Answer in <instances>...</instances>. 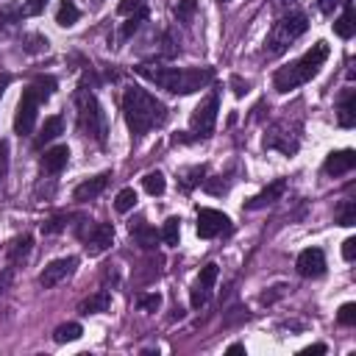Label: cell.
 I'll list each match as a JSON object with an SVG mask.
<instances>
[{"label": "cell", "instance_id": "25", "mask_svg": "<svg viewBox=\"0 0 356 356\" xmlns=\"http://www.w3.org/2000/svg\"><path fill=\"white\" fill-rule=\"evenodd\" d=\"M81 334H83L81 323H61V325L53 331V339H56L58 345H64V342H75V339H81Z\"/></svg>", "mask_w": 356, "mask_h": 356}, {"label": "cell", "instance_id": "22", "mask_svg": "<svg viewBox=\"0 0 356 356\" xmlns=\"http://www.w3.org/2000/svg\"><path fill=\"white\" fill-rule=\"evenodd\" d=\"M264 145H267V147H278V150L286 153V156L298 150V139H289V134H284L281 128H275V131L264 139Z\"/></svg>", "mask_w": 356, "mask_h": 356}, {"label": "cell", "instance_id": "36", "mask_svg": "<svg viewBox=\"0 0 356 356\" xmlns=\"http://www.w3.org/2000/svg\"><path fill=\"white\" fill-rule=\"evenodd\" d=\"M61 228H64V217H53L50 222H44V225H42V231H44V234H56V231H61Z\"/></svg>", "mask_w": 356, "mask_h": 356}, {"label": "cell", "instance_id": "2", "mask_svg": "<svg viewBox=\"0 0 356 356\" xmlns=\"http://www.w3.org/2000/svg\"><path fill=\"white\" fill-rule=\"evenodd\" d=\"M122 117L131 131V136H145L153 128H161L167 122V106L156 100L150 92L139 86H128L122 95Z\"/></svg>", "mask_w": 356, "mask_h": 356}, {"label": "cell", "instance_id": "15", "mask_svg": "<svg viewBox=\"0 0 356 356\" xmlns=\"http://www.w3.org/2000/svg\"><path fill=\"white\" fill-rule=\"evenodd\" d=\"M67 161H70V147H67V145H56V147L44 150V156H42V170L50 172V175H56V172H61V170L67 167Z\"/></svg>", "mask_w": 356, "mask_h": 356}, {"label": "cell", "instance_id": "37", "mask_svg": "<svg viewBox=\"0 0 356 356\" xmlns=\"http://www.w3.org/2000/svg\"><path fill=\"white\" fill-rule=\"evenodd\" d=\"M339 3H345V0H317V8H320L323 14H334V8H337Z\"/></svg>", "mask_w": 356, "mask_h": 356}, {"label": "cell", "instance_id": "20", "mask_svg": "<svg viewBox=\"0 0 356 356\" xmlns=\"http://www.w3.org/2000/svg\"><path fill=\"white\" fill-rule=\"evenodd\" d=\"M131 236L142 245V248H156V242H159V234H156V228H150L145 220H139V222H131Z\"/></svg>", "mask_w": 356, "mask_h": 356}, {"label": "cell", "instance_id": "4", "mask_svg": "<svg viewBox=\"0 0 356 356\" xmlns=\"http://www.w3.org/2000/svg\"><path fill=\"white\" fill-rule=\"evenodd\" d=\"M56 89V81L50 75H39L33 78L25 89H22V97L17 103V114H14V131L19 136H28L33 134V125H36V111L42 106V100H47Z\"/></svg>", "mask_w": 356, "mask_h": 356}, {"label": "cell", "instance_id": "14", "mask_svg": "<svg viewBox=\"0 0 356 356\" xmlns=\"http://www.w3.org/2000/svg\"><path fill=\"white\" fill-rule=\"evenodd\" d=\"M286 189V181L284 178H278V181H273L270 186H264L256 197H250L248 203H245V209L248 211H256V209H264V206H270V203H275L278 197H281V192Z\"/></svg>", "mask_w": 356, "mask_h": 356}, {"label": "cell", "instance_id": "3", "mask_svg": "<svg viewBox=\"0 0 356 356\" xmlns=\"http://www.w3.org/2000/svg\"><path fill=\"white\" fill-rule=\"evenodd\" d=\"M325 58H328V44H325V42H314L312 50H306L300 58H295L292 64L281 67V70L273 75L275 92H292V89H298V86L309 83V81L320 72V67L325 64Z\"/></svg>", "mask_w": 356, "mask_h": 356}, {"label": "cell", "instance_id": "35", "mask_svg": "<svg viewBox=\"0 0 356 356\" xmlns=\"http://www.w3.org/2000/svg\"><path fill=\"white\" fill-rule=\"evenodd\" d=\"M342 259H345V261H353V259H356V239H353V236H348V239L342 242Z\"/></svg>", "mask_w": 356, "mask_h": 356}, {"label": "cell", "instance_id": "29", "mask_svg": "<svg viewBox=\"0 0 356 356\" xmlns=\"http://www.w3.org/2000/svg\"><path fill=\"white\" fill-rule=\"evenodd\" d=\"M195 11H197V3H195V0H178V3H175V8H172L175 19H178V22H184V25H189V22H192Z\"/></svg>", "mask_w": 356, "mask_h": 356}, {"label": "cell", "instance_id": "23", "mask_svg": "<svg viewBox=\"0 0 356 356\" xmlns=\"http://www.w3.org/2000/svg\"><path fill=\"white\" fill-rule=\"evenodd\" d=\"M78 17H81V11H78V6H75L72 0H64V3L56 8V22H58L61 28L75 25V22H78Z\"/></svg>", "mask_w": 356, "mask_h": 356}, {"label": "cell", "instance_id": "30", "mask_svg": "<svg viewBox=\"0 0 356 356\" xmlns=\"http://www.w3.org/2000/svg\"><path fill=\"white\" fill-rule=\"evenodd\" d=\"M136 306L142 312H159L161 309V295L159 292H142V295H136Z\"/></svg>", "mask_w": 356, "mask_h": 356}, {"label": "cell", "instance_id": "8", "mask_svg": "<svg viewBox=\"0 0 356 356\" xmlns=\"http://www.w3.org/2000/svg\"><path fill=\"white\" fill-rule=\"evenodd\" d=\"M81 239H83V248L89 250V256H97V253L111 248L114 228L108 222H89V225L81 228Z\"/></svg>", "mask_w": 356, "mask_h": 356}, {"label": "cell", "instance_id": "6", "mask_svg": "<svg viewBox=\"0 0 356 356\" xmlns=\"http://www.w3.org/2000/svg\"><path fill=\"white\" fill-rule=\"evenodd\" d=\"M306 28H309L306 14H286V17H281L278 22H273V28H270V33H267V39H264V53H267V56H281V53H286V47H289L298 36H303Z\"/></svg>", "mask_w": 356, "mask_h": 356}, {"label": "cell", "instance_id": "44", "mask_svg": "<svg viewBox=\"0 0 356 356\" xmlns=\"http://www.w3.org/2000/svg\"><path fill=\"white\" fill-rule=\"evenodd\" d=\"M275 3H281V0H275Z\"/></svg>", "mask_w": 356, "mask_h": 356}, {"label": "cell", "instance_id": "40", "mask_svg": "<svg viewBox=\"0 0 356 356\" xmlns=\"http://www.w3.org/2000/svg\"><path fill=\"white\" fill-rule=\"evenodd\" d=\"M312 353H325V345H309L300 350V356H312Z\"/></svg>", "mask_w": 356, "mask_h": 356}, {"label": "cell", "instance_id": "24", "mask_svg": "<svg viewBox=\"0 0 356 356\" xmlns=\"http://www.w3.org/2000/svg\"><path fill=\"white\" fill-rule=\"evenodd\" d=\"M31 245H33V239L25 234V236H17L11 245H8V261L11 264H17V261H22L28 253H31Z\"/></svg>", "mask_w": 356, "mask_h": 356}, {"label": "cell", "instance_id": "34", "mask_svg": "<svg viewBox=\"0 0 356 356\" xmlns=\"http://www.w3.org/2000/svg\"><path fill=\"white\" fill-rule=\"evenodd\" d=\"M6 172H8V142L0 139V181L6 178Z\"/></svg>", "mask_w": 356, "mask_h": 356}, {"label": "cell", "instance_id": "33", "mask_svg": "<svg viewBox=\"0 0 356 356\" xmlns=\"http://www.w3.org/2000/svg\"><path fill=\"white\" fill-rule=\"evenodd\" d=\"M145 8H147V0H120V6H117L120 14H136Z\"/></svg>", "mask_w": 356, "mask_h": 356}, {"label": "cell", "instance_id": "41", "mask_svg": "<svg viewBox=\"0 0 356 356\" xmlns=\"http://www.w3.org/2000/svg\"><path fill=\"white\" fill-rule=\"evenodd\" d=\"M228 353H245V345H239V342H234V345L228 348Z\"/></svg>", "mask_w": 356, "mask_h": 356}, {"label": "cell", "instance_id": "19", "mask_svg": "<svg viewBox=\"0 0 356 356\" xmlns=\"http://www.w3.org/2000/svg\"><path fill=\"white\" fill-rule=\"evenodd\" d=\"M334 33L342 36V39H350V36L356 33V14H353L350 0H345V11L334 19Z\"/></svg>", "mask_w": 356, "mask_h": 356}, {"label": "cell", "instance_id": "42", "mask_svg": "<svg viewBox=\"0 0 356 356\" xmlns=\"http://www.w3.org/2000/svg\"><path fill=\"white\" fill-rule=\"evenodd\" d=\"M6 86H8V75L0 78V97H3V89H6Z\"/></svg>", "mask_w": 356, "mask_h": 356}, {"label": "cell", "instance_id": "12", "mask_svg": "<svg viewBox=\"0 0 356 356\" xmlns=\"http://www.w3.org/2000/svg\"><path fill=\"white\" fill-rule=\"evenodd\" d=\"M295 267L303 278H320L325 273V253L320 248H306V250H300Z\"/></svg>", "mask_w": 356, "mask_h": 356}, {"label": "cell", "instance_id": "38", "mask_svg": "<svg viewBox=\"0 0 356 356\" xmlns=\"http://www.w3.org/2000/svg\"><path fill=\"white\" fill-rule=\"evenodd\" d=\"M44 6H47V0H28L25 3L28 14H39V11H44Z\"/></svg>", "mask_w": 356, "mask_h": 356}, {"label": "cell", "instance_id": "43", "mask_svg": "<svg viewBox=\"0 0 356 356\" xmlns=\"http://www.w3.org/2000/svg\"><path fill=\"white\" fill-rule=\"evenodd\" d=\"M3 286H6V278H0V295H3Z\"/></svg>", "mask_w": 356, "mask_h": 356}, {"label": "cell", "instance_id": "31", "mask_svg": "<svg viewBox=\"0 0 356 356\" xmlns=\"http://www.w3.org/2000/svg\"><path fill=\"white\" fill-rule=\"evenodd\" d=\"M337 222H339V225H353V222H356V203H353V200H345V203L337 209Z\"/></svg>", "mask_w": 356, "mask_h": 356}, {"label": "cell", "instance_id": "18", "mask_svg": "<svg viewBox=\"0 0 356 356\" xmlns=\"http://www.w3.org/2000/svg\"><path fill=\"white\" fill-rule=\"evenodd\" d=\"M108 306H111V295H108L106 289H100V292L83 298V300L78 303V312H81V314H100V312H108Z\"/></svg>", "mask_w": 356, "mask_h": 356}, {"label": "cell", "instance_id": "17", "mask_svg": "<svg viewBox=\"0 0 356 356\" xmlns=\"http://www.w3.org/2000/svg\"><path fill=\"white\" fill-rule=\"evenodd\" d=\"M106 184H108V172H100V175H95V178L78 184L72 195H75V200H95V197L106 189Z\"/></svg>", "mask_w": 356, "mask_h": 356}, {"label": "cell", "instance_id": "7", "mask_svg": "<svg viewBox=\"0 0 356 356\" xmlns=\"http://www.w3.org/2000/svg\"><path fill=\"white\" fill-rule=\"evenodd\" d=\"M217 111H220V97H217V92H209L195 106V111H192V120H189L192 134L200 136V139H206L214 131V125H217Z\"/></svg>", "mask_w": 356, "mask_h": 356}, {"label": "cell", "instance_id": "16", "mask_svg": "<svg viewBox=\"0 0 356 356\" xmlns=\"http://www.w3.org/2000/svg\"><path fill=\"white\" fill-rule=\"evenodd\" d=\"M337 120L342 128H353V122H356V92L353 89L342 92L339 106H337Z\"/></svg>", "mask_w": 356, "mask_h": 356}, {"label": "cell", "instance_id": "10", "mask_svg": "<svg viewBox=\"0 0 356 356\" xmlns=\"http://www.w3.org/2000/svg\"><path fill=\"white\" fill-rule=\"evenodd\" d=\"M231 228V220L217 211V209H200L197 211V236L200 239H214Z\"/></svg>", "mask_w": 356, "mask_h": 356}, {"label": "cell", "instance_id": "11", "mask_svg": "<svg viewBox=\"0 0 356 356\" xmlns=\"http://www.w3.org/2000/svg\"><path fill=\"white\" fill-rule=\"evenodd\" d=\"M78 267V259L75 256H64V259H53L42 273H39V284L44 286V289H53V286H58L64 278H70L72 275V270Z\"/></svg>", "mask_w": 356, "mask_h": 356}, {"label": "cell", "instance_id": "5", "mask_svg": "<svg viewBox=\"0 0 356 356\" xmlns=\"http://www.w3.org/2000/svg\"><path fill=\"white\" fill-rule=\"evenodd\" d=\"M75 108H78V128L83 131V136L95 139L97 145H106V134H108L106 114H103L95 92H89V89L81 86L75 92Z\"/></svg>", "mask_w": 356, "mask_h": 356}, {"label": "cell", "instance_id": "1", "mask_svg": "<svg viewBox=\"0 0 356 356\" xmlns=\"http://www.w3.org/2000/svg\"><path fill=\"white\" fill-rule=\"evenodd\" d=\"M134 70L145 81H150L159 89H167L172 95H192V92L206 89L214 81L211 67H184L181 70V67H161V64H139Z\"/></svg>", "mask_w": 356, "mask_h": 356}, {"label": "cell", "instance_id": "28", "mask_svg": "<svg viewBox=\"0 0 356 356\" xmlns=\"http://www.w3.org/2000/svg\"><path fill=\"white\" fill-rule=\"evenodd\" d=\"M178 236H181V220L178 217H167L164 220V228H161V239L164 245H178Z\"/></svg>", "mask_w": 356, "mask_h": 356}, {"label": "cell", "instance_id": "39", "mask_svg": "<svg viewBox=\"0 0 356 356\" xmlns=\"http://www.w3.org/2000/svg\"><path fill=\"white\" fill-rule=\"evenodd\" d=\"M231 86H234V95H236V97H242V95L248 92V83H242L239 78H231Z\"/></svg>", "mask_w": 356, "mask_h": 356}, {"label": "cell", "instance_id": "32", "mask_svg": "<svg viewBox=\"0 0 356 356\" xmlns=\"http://www.w3.org/2000/svg\"><path fill=\"white\" fill-rule=\"evenodd\" d=\"M337 320L342 325H353L356 323V303H342L339 312H337Z\"/></svg>", "mask_w": 356, "mask_h": 356}, {"label": "cell", "instance_id": "21", "mask_svg": "<svg viewBox=\"0 0 356 356\" xmlns=\"http://www.w3.org/2000/svg\"><path fill=\"white\" fill-rule=\"evenodd\" d=\"M61 131H64V120H61L58 114L47 117V120H44V125H42V131H39V136H36V147H42V145L53 142V139H56Z\"/></svg>", "mask_w": 356, "mask_h": 356}, {"label": "cell", "instance_id": "9", "mask_svg": "<svg viewBox=\"0 0 356 356\" xmlns=\"http://www.w3.org/2000/svg\"><path fill=\"white\" fill-rule=\"evenodd\" d=\"M214 281H217V264H206L197 278L192 281V289H189V303L192 309H203L211 298V289H214Z\"/></svg>", "mask_w": 356, "mask_h": 356}, {"label": "cell", "instance_id": "13", "mask_svg": "<svg viewBox=\"0 0 356 356\" xmlns=\"http://www.w3.org/2000/svg\"><path fill=\"white\" fill-rule=\"evenodd\" d=\"M353 167H356V153L353 150H334V153H328V159L323 164L325 175H334V178L350 172Z\"/></svg>", "mask_w": 356, "mask_h": 356}, {"label": "cell", "instance_id": "26", "mask_svg": "<svg viewBox=\"0 0 356 356\" xmlns=\"http://www.w3.org/2000/svg\"><path fill=\"white\" fill-rule=\"evenodd\" d=\"M142 186H145V192H147V195H164L167 181H164V175H161L159 170H150V172H145Z\"/></svg>", "mask_w": 356, "mask_h": 356}, {"label": "cell", "instance_id": "27", "mask_svg": "<svg viewBox=\"0 0 356 356\" xmlns=\"http://www.w3.org/2000/svg\"><path fill=\"white\" fill-rule=\"evenodd\" d=\"M134 206H136V192H134V186L120 189L117 197H114V209H117L120 214H125V211H131Z\"/></svg>", "mask_w": 356, "mask_h": 356}]
</instances>
